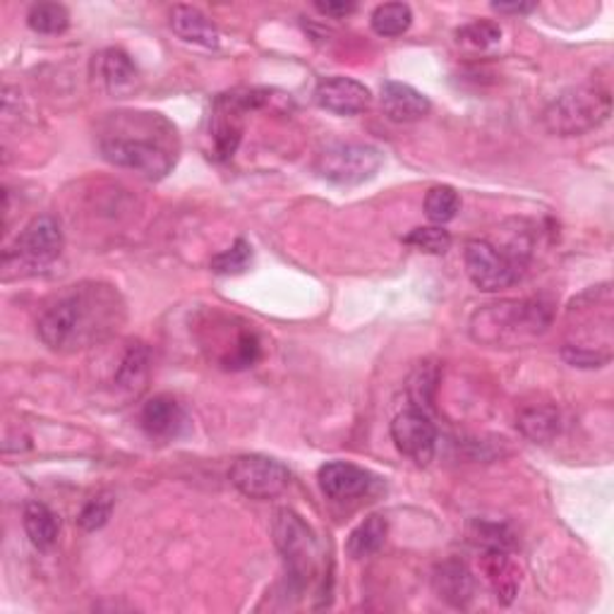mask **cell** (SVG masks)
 Segmentation results:
<instances>
[{"mask_svg":"<svg viewBox=\"0 0 614 614\" xmlns=\"http://www.w3.org/2000/svg\"><path fill=\"white\" fill-rule=\"evenodd\" d=\"M125 322L118 291L101 281H82L50 303L38 317L36 334L56 353H77L106 341Z\"/></svg>","mask_w":614,"mask_h":614,"instance_id":"1","label":"cell"},{"mask_svg":"<svg viewBox=\"0 0 614 614\" xmlns=\"http://www.w3.org/2000/svg\"><path fill=\"white\" fill-rule=\"evenodd\" d=\"M135 133L127 118H115V127L101 137V157L118 169H130L149 181L169 175L175 166L171 147L175 130L157 113H130Z\"/></svg>","mask_w":614,"mask_h":614,"instance_id":"2","label":"cell"},{"mask_svg":"<svg viewBox=\"0 0 614 614\" xmlns=\"http://www.w3.org/2000/svg\"><path fill=\"white\" fill-rule=\"evenodd\" d=\"M553 317V305L543 298L499 300L470 317V337L490 349H523L545 334Z\"/></svg>","mask_w":614,"mask_h":614,"instance_id":"3","label":"cell"},{"mask_svg":"<svg viewBox=\"0 0 614 614\" xmlns=\"http://www.w3.org/2000/svg\"><path fill=\"white\" fill-rule=\"evenodd\" d=\"M569 312L581 315L573 339L561 349V357L573 367H605L612 361V291L610 284L585 291Z\"/></svg>","mask_w":614,"mask_h":614,"instance_id":"4","label":"cell"},{"mask_svg":"<svg viewBox=\"0 0 614 614\" xmlns=\"http://www.w3.org/2000/svg\"><path fill=\"white\" fill-rule=\"evenodd\" d=\"M612 99L600 87H573L561 92L543 113V123L557 137H576L607 123Z\"/></svg>","mask_w":614,"mask_h":614,"instance_id":"5","label":"cell"},{"mask_svg":"<svg viewBox=\"0 0 614 614\" xmlns=\"http://www.w3.org/2000/svg\"><path fill=\"white\" fill-rule=\"evenodd\" d=\"M274 541L278 553L284 555L293 588L303 591L317 579L319 561H322V549H319L315 531L296 511L281 509L274 519Z\"/></svg>","mask_w":614,"mask_h":614,"instance_id":"6","label":"cell"},{"mask_svg":"<svg viewBox=\"0 0 614 614\" xmlns=\"http://www.w3.org/2000/svg\"><path fill=\"white\" fill-rule=\"evenodd\" d=\"M464 262L473 286L485 293H497L514 286L528 262V246L497 248L490 240H468Z\"/></svg>","mask_w":614,"mask_h":614,"instance_id":"7","label":"cell"},{"mask_svg":"<svg viewBox=\"0 0 614 614\" xmlns=\"http://www.w3.org/2000/svg\"><path fill=\"white\" fill-rule=\"evenodd\" d=\"M62 228L56 216L42 214L22 228L15 246L3 254L5 269H20V274L42 272L44 266L54 264L62 252Z\"/></svg>","mask_w":614,"mask_h":614,"instance_id":"8","label":"cell"},{"mask_svg":"<svg viewBox=\"0 0 614 614\" xmlns=\"http://www.w3.org/2000/svg\"><path fill=\"white\" fill-rule=\"evenodd\" d=\"M384 157L382 151L373 145H355V143H339L327 147L317 157L315 171L325 181L334 185H361L369 178H375L382 169Z\"/></svg>","mask_w":614,"mask_h":614,"instance_id":"9","label":"cell"},{"mask_svg":"<svg viewBox=\"0 0 614 614\" xmlns=\"http://www.w3.org/2000/svg\"><path fill=\"white\" fill-rule=\"evenodd\" d=\"M228 478L238 492L250 499H274L288 490L291 470L278 458L246 454L230 464Z\"/></svg>","mask_w":614,"mask_h":614,"instance_id":"10","label":"cell"},{"mask_svg":"<svg viewBox=\"0 0 614 614\" xmlns=\"http://www.w3.org/2000/svg\"><path fill=\"white\" fill-rule=\"evenodd\" d=\"M391 440L396 450L418 466H428L437 452V428L420 408H411L391 420Z\"/></svg>","mask_w":614,"mask_h":614,"instance_id":"11","label":"cell"},{"mask_svg":"<svg viewBox=\"0 0 614 614\" xmlns=\"http://www.w3.org/2000/svg\"><path fill=\"white\" fill-rule=\"evenodd\" d=\"M250 111L246 89L242 92L221 94L214 101L209 115V135L214 154L219 159H230L236 154L242 137V115Z\"/></svg>","mask_w":614,"mask_h":614,"instance_id":"12","label":"cell"},{"mask_svg":"<svg viewBox=\"0 0 614 614\" xmlns=\"http://www.w3.org/2000/svg\"><path fill=\"white\" fill-rule=\"evenodd\" d=\"M375 485L377 478L373 473L355 464H345V461H331L319 468V488L334 502L365 497L375 490Z\"/></svg>","mask_w":614,"mask_h":614,"instance_id":"13","label":"cell"},{"mask_svg":"<svg viewBox=\"0 0 614 614\" xmlns=\"http://www.w3.org/2000/svg\"><path fill=\"white\" fill-rule=\"evenodd\" d=\"M315 101L325 111L334 115H357L369 106L373 94H369V89L357 80L337 75V77H327V80L317 84Z\"/></svg>","mask_w":614,"mask_h":614,"instance_id":"14","label":"cell"},{"mask_svg":"<svg viewBox=\"0 0 614 614\" xmlns=\"http://www.w3.org/2000/svg\"><path fill=\"white\" fill-rule=\"evenodd\" d=\"M187 425V416L183 406L171 396H154L143 411H139V428H143L151 440H173Z\"/></svg>","mask_w":614,"mask_h":614,"instance_id":"15","label":"cell"},{"mask_svg":"<svg viewBox=\"0 0 614 614\" xmlns=\"http://www.w3.org/2000/svg\"><path fill=\"white\" fill-rule=\"evenodd\" d=\"M382 111L394 123H416L430 113V99L411 84L384 82Z\"/></svg>","mask_w":614,"mask_h":614,"instance_id":"16","label":"cell"},{"mask_svg":"<svg viewBox=\"0 0 614 614\" xmlns=\"http://www.w3.org/2000/svg\"><path fill=\"white\" fill-rule=\"evenodd\" d=\"M171 30L178 38L202 48H219L221 34L214 27V22L190 5H175L171 12Z\"/></svg>","mask_w":614,"mask_h":614,"instance_id":"17","label":"cell"},{"mask_svg":"<svg viewBox=\"0 0 614 614\" xmlns=\"http://www.w3.org/2000/svg\"><path fill=\"white\" fill-rule=\"evenodd\" d=\"M432 581H434V591L440 593L444 603H450L454 607H468L473 593H476V581H473L468 567L458 559L444 561V565L434 569Z\"/></svg>","mask_w":614,"mask_h":614,"instance_id":"18","label":"cell"},{"mask_svg":"<svg viewBox=\"0 0 614 614\" xmlns=\"http://www.w3.org/2000/svg\"><path fill=\"white\" fill-rule=\"evenodd\" d=\"M482 569L488 573V581L499 603L509 605L521 585L519 567L509 557V549H482Z\"/></svg>","mask_w":614,"mask_h":614,"instance_id":"19","label":"cell"},{"mask_svg":"<svg viewBox=\"0 0 614 614\" xmlns=\"http://www.w3.org/2000/svg\"><path fill=\"white\" fill-rule=\"evenodd\" d=\"M96 72L113 96H123L135 89L137 68L121 48H106L104 54H99Z\"/></svg>","mask_w":614,"mask_h":614,"instance_id":"20","label":"cell"},{"mask_svg":"<svg viewBox=\"0 0 614 614\" xmlns=\"http://www.w3.org/2000/svg\"><path fill=\"white\" fill-rule=\"evenodd\" d=\"M22 523L27 537L34 547L38 549H50L58 541L60 521L58 516L42 502H27L22 511Z\"/></svg>","mask_w":614,"mask_h":614,"instance_id":"21","label":"cell"},{"mask_svg":"<svg viewBox=\"0 0 614 614\" xmlns=\"http://www.w3.org/2000/svg\"><path fill=\"white\" fill-rule=\"evenodd\" d=\"M516 428L535 444H547L559 432V411L555 406H528L516 418Z\"/></svg>","mask_w":614,"mask_h":614,"instance_id":"22","label":"cell"},{"mask_svg":"<svg viewBox=\"0 0 614 614\" xmlns=\"http://www.w3.org/2000/svg\"><path fill=\"white\" fill-rule=\"evenodd\" d=\"M389 523L384 516H367L361 526L353 528V533L345 541V553L353 559H365L382 549L384 541H387Z\"/></svg>","mask_w":614,"mask_h":614,"instance_id":"23","label":"cell"},{"mask_svg":"<svg viewBox=\"0 0 614 614\" xmlns=\"http://www.w3.org/2000/svg\"><path fill=\"white\" fill-rule=\"evenodd\" d=\"M369 24H373L375 34H379L384 38L401 36L411 30L413 10L406 3H384V5L375 8L373 18H369Z\"/></svg>","mask_w":614,"mask_h":614,"instance_id":"24","label":"cell"},{"mask_svg":"<svg viewBox=\"0 0 614 614\" xmlns=\"http://www.w3.org/2000/svg\"><path fill=\"white\" fill-rule=\"evenodd\" d=\"M149 373V349L145 343H133L125 351L123 361L115 369V384H121L123 389H139Z\"/></svg>","mask_w":614,"mask_h":614,"instance_id":"25","label":"cell"},{"mask_svg":"<svg viewBox=\"0 0 614 614\" xmlns=\"http://www.w3.org/2000/svg\"><path fill=\"white\" fill-rule=\"evenodd\" d=\"M27 24H30V30L36 34L58 36L70 27V12L66 5H60V3H38V5H32L30 15H27Z\"/></svg>","mask_w":614,"mask_h":614,"instance_id":"26","label":"cell"},{"mask_svg":"<svg viewBox=\"0 0 614 614\" xmlns=\"http://www.w3.org/2000/svg\"><path fill=\"white\" fill-rule=\"evenodd\" d=\"M461 209L458 192L450 185H434L425 195V214L432 224H450Z\"/></svg>","mask_w":614,"mask_h":614,"instance_id":"27","label":"cell"},{"mask_svg":"<svg viewBox=\"0 0 614 614\" xmlns=\"http://www.w3.org/2000/svg\"><path fill=\"white\" fill-rule=\"evenodd\" d=\"M403 242L422 252L444 254L452 248V236L450 230H444L442 226H422V228H413L411 234L403 238Z\"/></svg>","mask_w":614,"mask_h":614,"instance_id":"28","label":"cell"},{"mask_svg":"<svg viewBox=\"0 0 614 614\" xmlns=\"http://www.w3.org/2000/svg\"><path fill=\"white\" fill-rule=\"evenodd\" d=\"M250 262H252L250 242L238 238L228 250L212 258V269L216 274H240V272H246Z\"/></svg>","mask_w":614,"mask_h":614,"instance_id":"29","label":"cell"},{"mask_svg":"<svg viewBox=\"0 0 614 614\" xmlns=\"http://www.w3.org/2000/svg\"><path fill=\"white\" fill-rule=\"evenodd\" d=\"M458 42L466 44L470 48H490L494 44H499V38H502V30H499V24L490 22V20H478V22H470L466 27H461L456 32Z\"/></svg>","mask_w":614,"mask_h":614,"instance_id":"30","label":"cell"},{"mask_svg":"<svg viewBox=\"0 0 614 614\" xmlns=\"http://www.w3.org/2000/svg\"><path fill=\"white\" fill-rule=\"evenodd\" d=\"M111 511H113L111 494H99L94 499H89V502L82 507L80 516H77V523H80L82 531L94 533L106 526V521L111 519Z\"/></svg>","mask_w":614,"mask_h":614,"instance_id":"31","label":"cell"},{"mask_svg":"<svg viewBox=\"0 0 614 614\" xmlns=\"http://www.w3.org/2000/svg\"><path fill=\"white\" fill-rule=\"evenodd\" d=\"M470 537L480 549H509L514 543L507 526H499V523H476Z\"/></svg>","mask_w":614,"mask_h":614,"instance_id":"32","label":"cell"},{"mask_svg":"<svg viewBox=\"0 0 614 614\" xmlns=\"http://www.w3.org/2000/svg\"><path fill=\"white\" fill-rule=\"evenodd\" d=\"M434 387H437V375H434V369L430 365H422L418 373L413 375L411 387H408V389H411V396H413V401L418 406H422V403L428 406L432 401Z\"/></svg>","mask_w":614,"mask_h":614,"instance_id":"33","label":"cell"},{"mask_svg":"<svg viewBox=\"0 0 614 614\" xmlns=\"http://www.w3.org/2000/svg\"><path fill=\"white\" fill-rule=\"evenodd\" d=\"M315 8L322 12V15L334 18V20L349 18L351 12H355V3H345V0H327V3H317Z\"/></svg>","mask_w":614,"mask_h":614,"instance_id":"34","label":"cell"},{"mask_svg":"<svg viewBox=\"0 0 614 614\" xmlns=\"http://www.w3.org/2000/svg\"><path fill=\"white\" fill-rule=\"evenodd\" d=\"M535 8V3H492V10L499 15H528Z\"/></svg>","mask_w":614,"mask_h":614,"instance_id":"35","label":"cell"}]
</instances>
